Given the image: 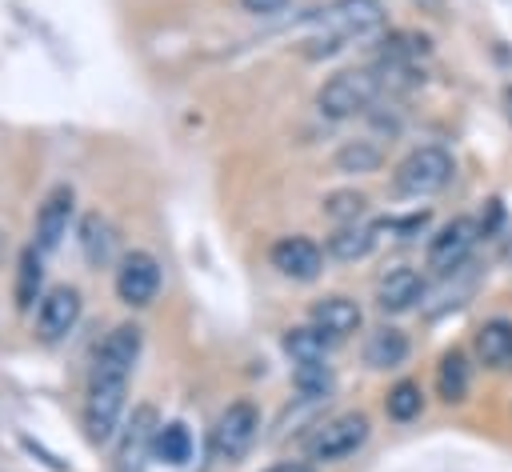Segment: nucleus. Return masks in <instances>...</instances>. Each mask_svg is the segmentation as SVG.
Returning a JSON list of instances; mask_svg holds the SVG:
<instances>
[{"label":"nucleus","instance_id":"obj_1","mask_svg":"<svg viewBox=\"0 0 512 472\" xmlns=\"http://www.w3.org/2000/svg\"><path fill=\"white\" fill-rule=\"evenodd\" d=\"M380 24H384L380 0H332L328 8H320V12L312 16L316 36H312L308 44H316V48H308V52H312V56L336 52L344 40L368 36V32H376Z\"/></svg>","mask_w":512,"mask_h":472},{"label":"nucleus","instance_id":"obj_2","mask_svg":"<svg viewBox=\"0 0 512 472\" xmlns=\"http://www.w3.org/2000/svg\"><path fill=\"white\" fill-rule=\"evenodd\" d=\"M452 172H456V164H452V156L444 152V148H436V144H424V148H412L400 164H396V172H392V188L400 192V196H436L448 180H452Z\"/></svg>","mask_w":512,"mask_h":472},{"label":"nucleus","instance_id":"obj_3","mask_svg":"<svg viewBox=\"0 0 512 472\" xmlns=\"http://www.w3.org/2000/svg\"><path fill=\"white\" fill-rule=\"evenodd\" d=\"M380 88H384V84H380V76H376L372 68H344V72H336V76L320 88L316 104H320L324 116L344 120V116H356V112L372 108V100L380 96Z\"/></svg>","mask_w":512,"mask_h":472},{"label":"nucleus","instance_id":"obj_4","mask_svg":"<svg viewBox=\"0 0 512 472\" xmlns=\"http://www.w3.org/2000/svg\"><path fill=\"white\" fill-rule=\"evenodd\" d=\"M364 440H368V416H364V412H340V416L324 420V424L312 432V440H308V456L332 464V460L352 456Z\"/></svg>","mask_w":512,"mask_h":472},{"label":"nucleus","instance_id":"obj_5","mask_svg":"<svg viewBox=\"0 0 512 472\" xmlns=\"http://www.w3.org/2000/svg\"><path fill=\"white\" fill-rule=\"evenodd\" d=\"M124 388L128 380H92L88 384V400H84V432L92 444H104L124 412Z\"/></svg>","mask_w":512,"mask_h":472},{"label":"nucleus","instance_id":"obj_6","mask_svg":"<svg viewBox=\"0 0 512 472\" xmlns=\"http://www.w3.org/2000/svg\"><path fill=\"white\" fill-rule=\"evenodd\" d=\"M472 248H476V220L456 216V220H448V224L428 240V268L440 272V276L460 272V268L468 264Z\"/></svg>","mask_w":512,"mask_h":472},{"label":"nucleus","instance_id":"obj_7","mask_svg":"<svg viewBox=\"0 0 512 472\" xmlns=\"http://www.w3.org/2000/svg\"><path fill=\"white\" fill-rule=\"evenodd\" d=\"M256 428H260V416H256V408H252L248 400L228 404V408L220 412L216 428H212V452H216L220 460L244 456V452L252 448V440H256Z\"/></svg>","mask_w":512,"mask_h":472},{"label":"nucleus","instance_id":"obj_8","mask_svg":"<svg viewBox=\"0 0 512 472\" xmlns=\"http://www.w3.org/2000/svg\"><path fill=\"white\" fill-rule=\"evenodd\" d=\"M160 292V264L152 252H128L116 268V296L132 308L152 304V296Z\"/></svg>","mask_w":512,"mask_h":472},{"label":"nucleus","instance_id":"obj_9","mask_svg":"<svg viewBox=\"0 0 512 472\" xmlns=\"http://www.w3.org/2000/svg\"><path fill=\"white\" fill-rule=\"evenodd\" d=\"M140 356V328L136 324H116L100 352H96V364H92V380H128L132 364Z\"/></svg>","mask_w":512,"mask_h":472},{"label":"nucleus","instance_id":"obj_10","mask_svg":"<svg viewBox=\"0 0 512 472\" xmlns=\"http://www.w3.org/2000/svg\"><path fill=\"white\" fill-rule=\"evenodd\" d=\"M268 260L288 280H316L320 268H324V252L308 236H284V240H276L272 252H268Z\"/></svg>","mask_w":512,"mask_h":472},{"label":"nucleus","instance_id":"obj_11","mask_svg":"<svg viewBox=\"0 0 512 472\" xmlns=\"http://www.w3.org/2000/svg\"><path fill=\"white\" fill-rule=\"evenodd\" d=\"M156 412L148 408V404H140L132 416H128V424H124V432H120V444H116V464H120V472H140V464H144V456H152V440H156Z\"/></svg>","mask_w":512,"mask_h":472},{"label":"nucleus","instance_id":"obj_12","mask_svg":"<svg viewBox=\"0 0 512 472\" xmlns=\"http://www.w3.org/2000/svg\"><path fill=\"white\" fill-rule=\"evenodd\" d=\"M76 320H80V292L68 288V284L52 288V292L40 300V308H36V332H40V340H60V336H68V332L76 328Z\"/></svg>","mask_w":512,"mask_h":472},{"label":"nucleus","instance_id":"obj_13","mask_svg":"<svg viewBox=\"0 0 512 472\" xmlns=\"http://www.w3.org/2000/svg\"><path fill=\"white\" fill-rule=\"evenodd\" d=\"M72 204H76V196H72L68 184H56V188L44 196V204H40V212H36V248H40V252H52V248L68 236Z\"/></svg>","mask_w":512,"mask_h":472},{"label":"nucleus","instance_id":"obj_14","mask_svg":"<svg viewBox=\"0 0 512 472\" xmlns=\"http://www.w3.org/2000/svg\"><path fill=\"white\" fill-rule=\"evenodd\" d=\"M308 320H312L328 340H344V336H352V332L360 328V308H356V300H348V296H324V300L312 304Z\"/></svg>","mask_w":512,"mask_h":472},{"label":"nucleus","instance_id":"obj_15","mask_svg":"<svg viewBox=\"0 0 512 472\" xmlns=\"http://www.w3.org/2000/svg\"><path fill=\"white\" fill-rule=\"evenodd\" d=\"M420 296H424V280H420L416 268H392L376 284V304L384 312H408Z\"/></svg>","mask_w":512,"mask_h":472},{"label":"nucleus","instance_id":"obj_16","mask_svg":"<svg viewBox=\"0 0 512 472\" xmlns=\"http://www.w3.org/2000/svg\"><path fill=\"white\" fill-rule=\"evenodd\" d=\"M472 348H476V360L488 364V368H504L512 360V324L508 320H484L472 336Z\"/></svg>","mask_w":512,"mask_h":472},{"label":"nucleus","instance_id":"obj_17","mask_svg":"<svg viewBox=\"0 0 512 472\" xmlns=\"http://www.w3.org/2000/svg\"><path fill=\"white\" fill-rule=\"evenodd\" d=\"M408 356V336L400 328H376L364 340V364L368 368H396Z\"/></svg>","mask_w":512,"mask_h":472},{"label":"nucleus","instance_id":"obj_18","mask_svg":"<svg viewBox=\"0 0 512 472\" xmlns=\"http://www.w3.org/2000/svg\"><path fill=\"white\" fill-rule=\"evenodd\" d=\"M436 388H440V396H444L448 404H460V400L468 396V388H472V368H468V356H464L460 348H452V352L440 356Z\"/></svg>","mask_w":512,"mask_h":472},{"label":"nucleus","instance_id":"obj_19","mask_svg":"<svg viewBox=\"0 0 512 472\" xmlns=\"http://www.w3.org/2000/svg\"><path fill=\"white\" fill-rule=\"evenodd\" d=\"M372 240H376V228L368 224H336V232L328 236V256L336 260H364L372 252Z\"/></svg>","mask_w":512,"mask_h":472},{"label":"nucleus","instance_id":"obj_20","mask_svg":"<svg viewBox=\"0 0 512 472\" xmlns=\"http://www.w3.org/2000/svg\"><path fill=\"white\" fill-rule=\"evenodd\" d=\"M152 456L164 460V464H188L192 460V432H188V424H180V420L160 424L156 440H152Z\"/></svg>","mask_w":512,"mask_h":472},{"label":"nucleus","instance_id":"obj_21","mask_svg":"<svg viewBox=\"0 0 512 472\" xmlns=\"http://www.w3.org/2000/svg\"><path fill=\"white\" fill-rule=\"evenodd\" d=\"M328 344L332 340L316 324H304V328H288L284 332V352L292 356V364H300V360H324Z\"/></svg>","mask_w":512,"mask_h":472},{"label":"nucleus","instance_id":"obj_22","mask_svg":"<svg viewBox=\"0 0 512 472\" xmlns=\"http://www.w3.org/2000/svg\"><path fill=\"white\" fill-rule=\"evenodd\" d=\"M420 408H424V392H420V384L416 380H400V384H392L388 388V400H384V412L392 416V420H416L420 416Z\"/></svg>","mask_w":512,"mask_h":472},{"label":"nucleus","instance_id":"obj_23","mask_svg":"<svg viewBox=\"0 0 512 472\" xmlns=\"http://www.w3.org/2000/svg\"><path fill=\"white\" fill-rule=\"evenodd\" d=\"M80 244H84V256H88L92 264H100V260H108V256H112L116 236H112L108 220H100V216L92 212V216H84V224H80Z\"/></svg>","mask_w":512,"mask_h":472},{"label":"nucleus","instance_id":"obj_24","mask_svg":"<svg viewBox=\"0 0 512 472\" xmlns=\"http://www.w3.org/2000/svg\"><path fill=\"white\" fill-rule=\"evenodd\" d=\"M40 280H44L40 248H24V252H20V268H16V304H20V308H32V300H36V292H40Z\"/></svg>","mask_w":512,"mask_h":472},{"label":"nucleus","instance_id":"obj_25","mask_svg":"<svg viewBox=\"0 0 512 472\" xmlns=\"http://www.w3.org/2000/svg\"><path fill=\"white\" fill-rule=\"evenodd\" d=\"M380 148L376 144H368V140H348L340 152H336V168L340 172H372V168H380Z\"/></svg>","mask_w":512,"mask_h":472},{"label":"nucleus","instance_id":"obj_26","mask_svg":"<svg viewBox=\"0 0 512 472\" xmlns=\"http://www.w3.org/2000/svg\"><path fill=\"white\" fill-rule=\"evenodd\" d=\"M292 384L300 388V396H324L332 388V368L324 360H300L292 368Z\"/></svg>","mask_w":512,"mask_h":472},{"label":"nucleus","instance_id":"obj_27","mask_svg":"<svg viewBox=\"0 0 512 472\" xmlns=\"http://www.w3.org/2000/svg\"><path fill=\"white\" fill-rule=\"evenodd\" d=\"M364 196L360 192H332L328 200H324V212L336 220V224H356L360 216H364Z\"/></svg>","mask_w":512,"mask_h":472},{"label":"nucleus","instance_id":"obj_28","mask_svg":"<svg viewBox=\"0 0 512 472\" xmlns=\"http://www.w3.org/2000/svg\"><path fill=\"white\" fill-rule=\"evenodd\" d=\"M240 4H244V12H256V16H272V12L288 8V0H240Z\"/></svg>","mask_w":512,"mask_h":472},{"label":"nucleus","instance_id":"obj_29","mask_svg":"<svg viewBox=\"0 0 512 472\" xmlns=\"http://www.w3.org/2000/svg\"><path fill=\"white\" fill-rule=\"evenodd\" d=\"M264 472H312V468L300 464V460H284V464H272V468H264Z\"/></svg>","mask_w":512,"mask_h":472},{"label":"nucleus","instance_id":"obj_30","mask_svg":"<svg viewBox=\"0 0 512 472\" xmlns=\"http://www.w3.org/2000/svg\"><path fill=\"white\" fill-rule=\"evenodd\" d=\"M424 12H444V0H416Z\"/></svg>","mask_w":512,"mask_h":472}]
</instances>
